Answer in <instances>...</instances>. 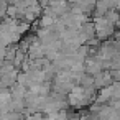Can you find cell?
I'll use <instances>...</instances> for the list:
<instances>
[{
  "instance_id": "cell-1",
  "label": "cell",
  "mask_w": 120,
  "mask_h": 120,
  "mask_svg": "<svg viewBox=\"0 0 120 120\" xmlns=\"http://www.w3.org/2000/svg\"><path fill=\"white\" fill-rule=\"evenodd\" d=\"M92 25H94V31H95V38L97 40H109L112 38V35L115 33V25H112L104 15H95L92 18Z\"/></svg>"
},
{
  "instance_id": "cell-2",
  "label": "cell",
  "mask_w": 120,
  "mask_h": 120,
  "mask_svg": "<svg viewBox=\"0 0 120 120\" xmlns=\"http://www.w3.org/2000/svg\"><path fill=\"white\" fill-rule=\"evenodd\" d=\"M84 71L90 76H95L102 71V59H99L97 56H87L84 59Z\"/></svg>"
},
{
  "instance_id": "cell-3",
  "label": "cell",
  "mask_w": 120,
  "mask_h": 120,
  "mask_svg": "<svg viewBox=\"0 0 120 120\" xmlns=\"http://www.w3.org/2000/svg\"><path fill=\"white\" fill-rule=\"evenodd\" d=\"M26 90H28V87H25V86H22V84H18V82H15V84L10 86L12 99H25Z\"/></svg>"
},
{
  "instance_id": "cell-4",
  "label": "cell",
  "mask_w": 120,
  "mask_h": 120,
  "mask_svg": "<svg viewBox=\"0 0 120 120\" xmlns=\"http://www.w3.org/2000/svg\"><path fill=\"white\" fill-rule=\"evenodd\" d=\"M56 18H58V17H53V15H48V13H41V18H40L38 25L43 26V28H49V26L54 23Z\"/></svg>"
},
{
  "instance_id": "cell-5",
  "label": "cell",
  "mask_w": 120,
  "mask_h": 120,
  "mask_svg": "<svg viewBox=\"0 0 120 120\" xmlns=\"http://www.w3.org/2000/svg\"><path fill=\"white\" fill-rule=\"evenodd\" d=\"M10 100H12L10 87H2L0 89V104H8Z\"/></svg>"
},
{
  "instance_id": "cell-6",
  "label": "cell",
  "mask_w": 120,
  "mask_h": 120,
  "mask_svg": "<svg viewBox=\"0 0 120 120\" xmlns=\"http://www.w3.org/2000/svg\"><path fill=\"white\" fill-rule=\"evenodd\" d=\"M87 2H89V4H90V5H94V4H95V2H97V0H87Z\"/></svg>"
}]
</instances>
